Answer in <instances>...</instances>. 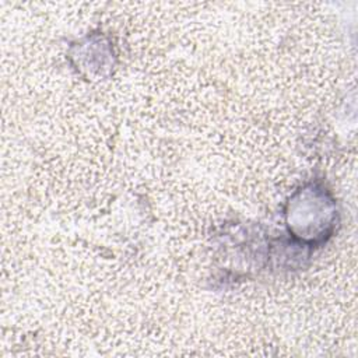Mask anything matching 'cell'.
Wrapping results in <instances>:
<instances>
[{
    "mask_svg": "<svg viewBox=\"0 0 358 358\" xmlns=\"http://www.w3.org/2000/svg\"><path fill=\"white\" fill-rule=\"evenodd\" d=\"M336 214L334 201L326 189L305 186L289 199L287 227L301 243L320 245L333 232Z\"/></svg>",
    "mask_w": 358,
    "mask_h": 358,
    "instance_id": "obj_1",
    "label": "cell"
}]
</instances>
